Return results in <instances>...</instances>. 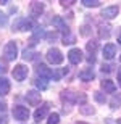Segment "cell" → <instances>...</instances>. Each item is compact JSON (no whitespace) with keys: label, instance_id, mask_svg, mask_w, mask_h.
<instances>
[{"label":"cell","instance_id":"cell-38","mask_svg":"<svg viewBox=\"0 0 121 124\" xmlns=\"http://www.w3.org/2000/svg\"><path fill=\"white\" fill-rule=\"evenodd\" d=\"M118 82H120V85H121V71L118 73Z\"/></svg>","mask_w":121,"mask_h":124},{"label":"cell","instance_id":"cell-7","mask_svg":"<svg viewBox=\"0 0 121 124\" xmlns=\"http://www.w3.org/2000/svg\"><path fill=\"white\" fill-rule=\"evenodd\" d=\"M26 100H28V103L31 106H37L40 103V92H37V90H29L26 93Z\"/></svg>","mask_w":121,"mask_h":124},{"label":"cell","instance_id":"cell-40","mask_svg":"<svg viewBox=\"0 0 121 124\" xmlns=\"http://www.w3.org/2000/svg\"><path fill=\"white\" fill-rule=\"evenodd\" d=\"M0 124H5V121H2V119H0Z\"/></svg>","mask_w":121,"mask_h":124},{"label":"cell","instance_id":"cell-25","mask_svg":"<svg viewBox=\"0 0 121 124\" xmlns=\"http://www.w3.org/2000/svg\"><path fill=\"white\" fill-rule=\"evenodd\" d=\"M34 55H37V53H34L32 50L26 48V50H24V53H23V58H24V60H34V58H36Z\"/></svg>","mask_w":121,"mask_h":124},{"label":"cell","instance_id":"cell-28","mask_svg":"<svg viewBox=\"0 0 121 124\" xmlns=\"http://www.w3.org/2000/svg\"><path fill=\"white\" fill-rule=\"evenodd\" d=\"M94 98H95L98 103H105V101H107V98H105V95H103L102 92H95L94 93Z\"/></svg>","mask_w":121,"mask_h":124},{"label":"cell","instance_id":"cell-31","mask_svg":"<svg viewBox=\"0 0 121 124\" xmlns=\"http://www.w3.org/2000/svg\"><path fill=\"white\" fill-rule=\"evenodd\" d=\"M8 71V64H7V60H2L0 58V74H3Z\"/></svg>","mask_w":121,"mask_h":124},{"label":"cell","instance_id":"cell-6","mask_svg":"<svg viewBox=\"0 0 121 124\" xmlns=\"http://www.w3.org/2000/svg\"><path fill=\"white\" fill-rule=\"evenodd\" d=\"M68 60H70L71 64H79L82 61V52L79 48H71L68 52Z\"/></svg>","mask_w":121,"mask_h":124},{"label":"cell","instance_id":"cell-30","mask_svg":"<svg viewBox=\"0 0 121 124\" xmlns=\"http://www.w3.org/2000/svg\"><path fill=\"white\" fill-rule=\"evenodd\" d=\"M7 24H8V16L0 11V28H3V26H7Z\"/></svg>","mask_w":121,"mask_h":124},{"label":"cell","instance_id":"cell-18","mask_svg":"<svg viewBox=\"0 0 121 124\" xmlns=\"http://www.w3.org/2000/svg\"><path fill=\"white\" fill-rule=\"evenodd\" d=\"M42 36H45V34H44V29L42 28H36L34 36L31 37V45H36V44H37V39H40Z\"/></svg>","mask_w":121,"mask_h":124},{"label":"cell","instance_id":"cell-1","mask_svg":"<svg viewBox=\"0 0 121 124\" xmlns=\"http://www.w3.org/2000/svg\"><path fill=\"white\" fill-rule=\"evenodd\" d=\"M3 55H5V60L8 61H13L16 56H18V47L15 42H8L3 48Z\"/></svg>","mask_w":121,"mask_h":124},{"label":"cell","instance_id":"cell-32","mask_svg":"<svg viewBox=\"0 0 121 124\" xmlns=\"http://www.w3.org/2000/svg\"><path fill=\"white\" fill-rule=\"evenodd\" d=\"M56 37H58V34H56V32H48V34H45V39H47V40H55Z\"/></svg>","mask_w":121,"mask_h":124},{"label":"cell","instance_id":"cell-27","mask_svg":"<svg viewBox=\"0 0 121 124\" xmlns=\"http://www.w3.org/2000/svg\"><path fill=\"white\" fill-rule=\"evenodd\" d=\"M110 105H112V108H116L118 105H121V95H115L112 98V101H110Z\"/></svg>","mask_w":121,"mask_h":124},{"label":"cell","instance_id":"cell-22","mask_svg":"<svg viewBox=\"0 0 121 124\" xmlns=\"http://www.w3.org/2000/svg\"><path fill=\"white\" fill-rule=\"evenodd\" d=\"M34 84H36V87H37L39 90H45V89H47V82H45V79H42V78H37L36 81H34Z\"/></svg>","mask_w":121,"mask_h":124},{"label":"cell","instance_id":"cell-16","mask_svg":"<svg viewBox=\"0 0 121 124\" xmlns=\"http://www.w3.org/2000/svg\"><path fill=\"white\" fill-rule=\"evenodd\" d=\"M52 23H53V26H56V28L60 29V31H63L65 34H68V32H70V29H68V26H66V23H65V21H63V19L60 18V16H55Z\"/></svg>","mask_w":121,"mask_h":124},{"label":"cell","instance_id":"cell-33","mask_svg":"<svg viewBox=\"0 0 121 124\" xmlns=\"http://www.w3.org/2000/svg\"><path fill=\"white\" fill-rule=\"evenodd\" d=\"M86 100H87V97H86V93H79L78 95V103H86Z\"/></svg>","mask_w":121,"mask_h":124},{"label":"cell","instance_id":"cell-36","mask_svg":"<svg viewBox=\"0 0 121 124\" xmlns=\"http://www.w3.org/2000/svg\"><path fill=\"white\" fill-rule=\"evenodd\" d=\"M81 34H82V36H87V34H89V26H82V31H81Z\"/></svg>","mask_w":121,"mask_h":124},{"label":"cell","instance_id":"cell-4","mask_svg":"<svg viewBox=\"0 0 121 124\" xmlns=\"http://www.w3.org/2000/svg\"><path fill=\"white\" fill-rule=\"evenodd\" d=\"M13 28L18 29V31H32L34 24H32V21H29L28 18H19L18 21L13 24Z\"/></svg>","mask_w":121,"mask_h":124},{"label":"cell","instance_id":"cell-39","mask_svg":"<svg viewBox=\"0 0 121 124\" xmlns=\"http://www.w3.org/2000/svg\"><path fill=\"white\" fill-rule=\"evenodd\" d=\"M118 44H121V34L118 36Z\"/></svg>","mask_w":121,"mask_h":124},{"label":"cell","instance_id":"cell-14","mask_svg":"<svg viewBox=\"0 0 121 124\" xmlns=\"http://www.w3.org/2000/svg\"><path fill=\"white\" fill-rule=\"evenodd\" d=\"M47 113H48V103H45V105H42L40 108H37V110H36V113H34V119H36V121H40V119H44Z\"/></svg>","mask_w":121,"mask_h":124},{"label":"cell","instance_id":"cell-37","mask_svg":"<svg viewBox=\"0 0 121 124\" xmlns=\"http://www.w3.org/2000/svg\"><path fill=\"white\" fill-rule=\"evenodd\" d=\"M87 61H89V63H94V61H95V58H94V55H90V56H89V58H87Z\"/></svg>","mask_w":121,"mask_h":124},{"label":"cell","instance_id":"cell-13","mask_svg":"<svg viewBox=\"0 0 121 124\" xmlns=\"http://www.w3.org/2000/svg\"><path fill=\"white\" fill-rule=\"evenodd\" d=\"M94 78H95V73H94L92 68H86V69H82V71L79 73V79L81 81H86V82L92 81Z\"/></svg>","mask_w":121,"mask_h":124},{"label":"cell","instance_id":"cell-3","mask_svg":"<svg viewBox=\"0 0 121 124\" xmlns=\"http://www.w3.org/2000/svg\"><path fill=\"white\" fill-rule=\"evenodd\" d=\"M13 116H15V119H18V121H26L29 118V110L26 106L16 105L13 108Z\"/></svg>","mask_w":121,"mask_h":124},{"label":"cell","instance_id":"cell-21","mask_svg":"<svg viewBox=\"0 0 121 124\" xmlns=\"http://www.w3.org/2000/svg\"><path fill=\"white\" fill-rule=\"evenodd\" d=\"M58 123H60V115L58 113H50L48 119H47V124H58Z\"/></svg>","mask_w":121,"mask_h":124},{"label":"cell","instance_id":"cell-10","mask_svg":"<svg viewBox=\"0 0 121 124\" xmlns=\"http://www.w3.org/2000/svg\"><path fill=\"white\" fill-rule=\"evenodd\" d=\"M102 53H103V58H107V60H112L113 56L116 55V47L113 45V44H107V45L103 47Z\"/></svg>","mask_w":121,"mask_h":124},{"label":"cell","instance_id":"cell-19","mask_svg":"<svg viewBox=\"0 0 121 124\" xmlns=\"http://www.w3.org/2000/svg\"><path fill=\"white\" fill-rule=\"evenodd\" d=\"M66 73H68V69H66V68H58V69H55V71H53V79H55V81H60V79L63 78Z\"/></svg>","mask_w":121,"mask_h":124},{"label":"cell","instance_id":"cell-12","mask_svg":"<svg viewBox=\"0 0 121 124\" xmlns=\"http://www.w3.org/2000/svg\"><path fill=\"white\" fill-rule=\"evenodd\" d=\"M61 100L68 103H78V93H73L71 90H63L61 92Z\"/></svg>","mask_w":121,"mask_h":124},{"label":"cell","instance_id":"cell-17","mask_svg":"<svg viewBox=\"0 0 121 124\" xmlns=\"http://www.w3.org/2000/svg\"><path fill=\"white\" fill-rule=\"evenodd\" d=\"M10 92V81L5 78H0V95H7Z\"/></svg>","mask_w":121,"mask_h":124},{"label":"cell","instance_id":"cell-26","mask_svg":"<svg viewBox=\"0 0 121 124\" xmlns=\"http://www.w3.org/2000/svg\"><path fill=\"white\" fill-rule=\"evenodd\" d=\"M79 111L82 113V115H92L95 110L90 108V106H87V105H82V106H79Z\"/></svg>","mask_w":121,"mask_h":124},{"label":"cell","instance_id":"cell-8","mask_svg":"<svg viewBox=\"0 0 121 124\" xmlns=\"http://www.w3.org/2000/svg\"><path fill=\"white\" fill-rule=\"evenodd\" d=\"M118 11H120V8H118L116 5H112V7H105V8L102 10V16L107 19H113L115 16H118Z\"/></svg>","mask_w":121,"mask_h":124},{"label":"cell","instance_id":"cell-20","mask_svg":"<svg viewBox=\"0 0 121 124\" xmlns=\"http://www.w3.org/2000/svg\"><path fill=\"white\" fill-rule=\"evenodd\" d=\"M76 42V37L71 34V32H68V34H65L63 36V44L65 45H71V44H74Z\"/></svg>","mask_w":121,"mask_h":124},{"label":"cell","instance_id":"cell-29","mask_svg":"<svg viewBox=\"0 0 121 124\" xmlns=\"http://www.w3.org/2000/svg\"><path fill=\"white\" fill-rule=\"evenodd\" d=\"M98 29H100V31H98V32H100V37H108V36H110V28H108V26H105V28L100 26Z\"/></svg>","mask_w":121,"mask_h":124},{"label":"cell","instance_id":"cell-2","mask_svg":"<svg viewBox=\"0 0 121 124\" xmlns=\"http://www.w3.org/2000/svg\"><path fill=\"white\" fill-rule=\"evenodd\" d=\"M47 60L50 61L52 64H60V63H63L65 56H63V53L58 48H50L47 52Z\"/></svg>","mask_w":121,"mask_h":124},{"label":"cell","instance_id":"cell-23","mask_svg":"<svg viewBox=\"0 0 121 124\" xmlns=\"http://www.w3.org/2000/svg\"><path fill=\"white\" fill-rule=\"evenodd\" d=\"M81 3H82L84 7H89V8H90V7H98L100 2H98V0H81Z\"/></svg>","mask_w":121,"mask_h":124},{"label":"cell","instance_id":"cell-34","mask_svg":"<svg viewBox=\"0 0 121 124\" xmlns=\"http://www.w3.org/2000/svg\"><path fill=\"white\" fill-rule=\"evenodd\" d=\"M60 3L66 7V5H73V3H74V0H60Z\"/></svg>","mask_w":121,"mask_h":124},{"label":"cell","instance_id":"cell-5","mask_svg":"<svg viewBox=\"0 0 121 124\" xmlns=\"http://www.w3.org/2000/svg\"><path fill=\"white\" fill-rule=\"evenodd\" d=\"M28 73H29V69L24 64H16L13 69V78L16 81H24V79L28 78Z\"/></svg>","mask_w":121,"mask_h":124},{"label":"cell","instance_id":"cell-15","mask_svg":"<svg viewBox=\"0 0 121 124\" xmlns=\"http://www.w3.org/2000/svg\"><path fill=\"white\" fill-rule=\"evenodd\" d=\"M102 89L105 90L107 93H113L115 90H116V85H115V82L113 81H110V79H105V81H102Z\"/></svg>","mask_w":121,"mask_h":124},{"label":"cell","instance_id":"cell-35","mask_svg":"<svg viewBox=\"0 0 121 124\" xmlns=\"http://www.w3.org/2000/svg\"><path fill=\"white\" fill-rule=\"evenodd\" d=\"M102 71H103V73H110V71H112V66H108V64H103V66H102Z\"/></svg>","mask_w":121,"mask_h":124},{"label":"cell","instance_id":"cell-11","mask_svg":"<svg viewBox=\"0 0 121 124\" xmlns=\"http://www.w3.org/2000/svg\"><path fill=\"white\" fill-rule=\"evenodd\" d=\"M42 11H44V3L42 2H31V15L34 18L40 16Z\"/></svg>","mask_w":121,"mask_h":124},{"label":"cell","instance_id":"cell-24","mask_svg":"<svg viewBox=\"0 0 121 124\" xmlns=\"http://www.w3.org/2000/svg\"><path fill=\"white\" fill-rule=\"evenodd\" d=\"M97 47H98V42H95V40H90V42H87V45H86V48H87L89 52H92V55H94V52L97 50Z\"/></svg>","mask_w":121,"mask_h":124},{"label":"cell","instance_id":"cell-9","mask_svg":"<svg viewBox=\"0 0 121 124\" xmlns=\"http://www.w3.org/2000/svg\"><path fill=\"white\" fill-rule=\"evenodd\" d=\"M37 74H39V78H42V79L53 78V71H52L50 68H47L45 64H42V63L37 66Z\"/></svg>","mask_w":121,"mask_h":124}]
</instances>
